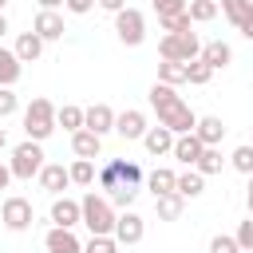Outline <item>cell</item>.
I'll return each instance as SVG.
<instances>
[{
  "mask_svg": "<svg viewBox=\"0 0 253 253\" xmlns=\"http://www.w3.org/2000/svg\"><path fill=\"white\" fill-rule=\"evenodd\" d=\"M150 107L158 111V126H166L174 138L178 134H190L194 126H198V115L182 103V95H174V87H166V83H154L150 87Z\"/></svg>",
  "mask_w": 253,
  "mask_h": 253,
  "instance_id": "6da1fadb",
  "label": "cell"
},
{
  "mask_svg": "<svg viewBox=\"0 0 253 253\" xmlns=\"http://www.w3.org/2000/svg\"><path fill=\"white\" fill-rule=\"evenodd\" d=\"M79 210H83V225L91 229V237H111V229H115V206L103 198V194H87L83 202H79Z\"/></svg>",
  "mask_w": 253,
  "mask_h": 253,
  "instance_id": "7a4b0ae2",
  "label": "cell"
},
{
  "mask_svg": "<svg viewBox=\"0 0 253 253\" xmlns=\"http://www.w3.org/2000/svg\"><path fill=\"white\" fill-rule=\"evenodd\" d=\"M24 130H28L32 142H43L55 130V103L51 99H32L24 107Z\"/></svg>",
  "mask_w": 253,
  "mask_h": 253,
  "instance_id": "3957f363",
  "label": "cell"
},
{
  "mask_svg": "<svg viewBox=\"0 0 253 253\" xmlns=\"http://www.w3.org/2000/svg\"><path fill=\"white\" fill-rule=\"evenodd\" d=\"M99 186L107 190V198L115 194V190H123V186H138L142 182V170H138V162H126V158H111L99 174Z\"/></svg>",
  "mask_w": 253,
  "mask_h": 253,
  "instance_id": "277c9868",
  "label": "cell"
},
{
  "mask_svg": "<svg viewBox=\"0 0 253 253\" xmlns=\"http://www.w3.org/2000/svg\"><path fill=\"white\" fill-rule=\"evenodd\" d=\"M158 55L170 59V63H194L202 55V43L194 32H178V36H162L158 40Z\"/></svg>",
  "mask_w": 253,
  "mask_h": 253,
  "instance_id": "5b68a950",
  "label": "cell"
},
{
  "mask_svg": "<svg viewBox=\"0 0 253 253\" xmlns=\"http://www.w3.org/2000/svg\"><path fill=\"white\" fill-rule=\"evenodd\" d=\"M8 170H12V178H24V182H32L40 170H43V146L40 142H20L16 150H12V158H8Z\"/></svg>",
  "mask_w": 253,
  "mask_h": 253,
  "instance_id": "8992f818",
  "label": "cell"
},
{
  "mask_svg": "<svg viewBox=\"0 0 253 253\" xmlns=\"http://www.w3.org/2000/svg\"><path fill=\"white\" fill-rule=\"evenodd\" d=\"M115 32L126 47H138L146 40V16L138 8H123V12H115Z\"/></svg>",
  "mask_w": 253,
  "mask_h": 253,
  "instance_id": "52a82bcc",
  "label": "cell"
},
{
  "mask_svg": "<svg viewBox=\"0 0 253 253\" xmlns=\"http://www.w3.org/2000/svg\"><path fill=\"white\" fill-rule=\"evenodd\" d=\"M0 221L12 229V233H24V229H32V202L28 198H4V206H0Z\"/></svg>",
  "mask_w": 253,
  "mask_h": 253,
  "instance_id": "ba28073f",
  "label": "cell"
},
{
  "mask_svg": "<svg viewBox=\"0 0 253 253\" xmlns=\"http://www.w3.org/2000/svg\"><path fill=\"white\" fill-rule=\"evenodd\" d=\"M142 233H146V221H142L134 210H126V213H119V217H115L111 237H115L119 245H138V241H142Z\"/></svg>",
  "mask_w": 253,
  "mask_h": 253,
  "instance_id": "9c48e42d",
  "label": "cell"
},
{
  "mask_svg": "<svg viewBox=\"0 0 253 253\" xmlns=\"http://www.w3.org/2000/svg\"><path fill=\"white\" fill-rule=\"evenodd\" d=\"M221 12L245 40H253V0H221Z\"/></svg>",
  "mask_w": 253,
  "mask_h": 253,
  "instance_id": "30bf717a",
  "label": "cell"
},
{
  "mask_svg": "<svg viewBox=\"0 0 253 253\" xmlns=\"http://www.w3.org/2000/svg\"><path fill=\"white\" fill-rule=\"evenodd\" d=\"M83 130H91V134H107V130H115V111L107 107V103H95V107H87L83 111Z\"/></svg>",
  "mask_w": 253,
  "mask_h": 253,
  "instance_id": "8fae6325",
  "label": "cell"
},
{
  "mask_svg": "<svg viewBox=\"0 0 253 253\" xmlns=\"http://www.w3.org/2000/svg\"><path fill=\"white\" fill-rule=\"evenodd\" d=\"M43 249H47V253H83V241H79L71 229L51 225V229L43 233Z\"/></svg>",
  "mask_w": 253,
  "mask_h": 253,
  "instance_id": "7c38bea8",
  "label": "cell"
},
{
  "mask_svg": "<svg viewBox=\"0 0 253 253\" xmlns=\"http://www.w3.org/2000/svg\"><path fill=\"white\" fill-rule=\"evenodd\" d=\"M36 178H40V186H43L47 194H55V198L71 186V174H67V166H59V162H43V170H40Z\"/></svg>",
  "mask_w": 253,
  "mask_h": 253,
  "instance_id": "4fadbf2b",
  "label": "cell"
},
{
  "mask_svg": "<svg viewBox=\"0 0 253 253\" xmlns=\"http://www.w3.org/2000/svg\"><path fill=\"white\" fill-rule=\"evenodd\" d=\"M51 221H55L59 229H75V225L83 221L79 202H75V198H55V202H51Z\"/></svg>",
  "mask_w": 253,
  "mask_h": 253,
  "instance_id": "5bb4252c",
  "label": "cell"
},
{
  "mask_svg": "<svg viewBox=\"0 0 253 253\" xmlns=\"http://www.w3.org/2000/svg\"><path fill=\"white\" fill-rule=\"evenodd\" d=\"M32 32L47 43V40H63V32H67V28H63V16H59V12H40V16H36V24H32Z\"/></svg>",
  "mask_w": 253,
  "mask_h": 253,
  "instance_id": "9a60e30c",
  "label": "cell"
},
{
  "mask_svg": "<svg viewBox=\"0 0 253 253\" xmlns=\"http://www.w3.org/2000/svg\"><path fill=\"white\" fill-rule=\"evenodd\" d=\"M115 130L123 138H142L150 126H146V115L142 111H123V115H115Z\"/></svg>",
  "mask_w": 253,
  "mask_h": 253,
  "instance_id": "2e32d148",
  "label": "cell"
},
{
  "mask_svg": "<svg viewBox=\"0 0 253 253\" xmlns=\"http://www.w3.org/2000/svg\"><path fill=\"white\" fill-rule=\"evenodd\" d=\"M202 63H210L213 71H221V67H229L233 63V47L229 43H221V40H213V43H202V55H198Z\"/></svg>",
  "mask_w": 253,
  "mask_h": 253,
  "instance_id": "e0dca14e",
  "label": "cell"
},
{
  "mask_svg": "<svg viewBox=\"0 0 253 253\" xmlns=\"http://www.w3.org/2000/svg\"><path fill=\"white\" fill-rule=\"evenodd\" d=\"M194 134H198V142H202V146H217V142L225 138V123H221L217 115H206V119H198Z\"/></svg>",
  "mask_w": 253,
  "mask_h": 253,
  "instance_id": "ac0fdd59",
  "label": "cell"
},
{
  "mask_svg": "<svg viewBox=\"0 0 253 253\" xmlns=\"http://www.w3.org/2000/svg\"><path fill=\"white\" fill-rule=\"evenodd\" d=\"M71 150H75V158H99V150H103V138L99 134H91V130H75L71 134Z\"/></svg>",
  "mask_w": 253,
  "mask_h": 253,
  "instance_id": "d6986e66",
  "label": "cell"
},
{
  "mask_svg": "<svg viewBox=\"0 0 253 253\" xmlns=\"http://www.w3.org/2000/svg\"><path fill=\"white\" fill-rule=\"evenodd\" d=\"M202 150H206V146H202V142H198V134L190 130V134H178V138H174V150H170V154H174L178 162H186V166H194Z\"/></svg>",
  "mask_w": 253,
  "mask_h": 253,
  "instance_id": "ffe728a7",
  "label": "cell"
},
{
  "mask_svg": "<svg viewBox=\"0 0 253 253\" xmlns=\"http://www.w3.org/2000/svg\"><path fill=\"white\" fill-rule=\"evenodd\" d=\"M12 51H16V59H20V63H36V59L43 55V40H40L36 32H24V36L16 40V47H12Z\"/></svg>",
  "mask_w": 253,
  "mask_h": 253,
  "instance_id": "44dd1931",
  "label": "cell"
},
{
  "mask_svg": "<svg viewBox=\"0 0 253 253\" xmlns=\"http://www.w3.org/2000/svg\"><path fill=\"white\" fill-rule=\"evenodd\" d=\"M142 146H146L154 158H158V154H170V150H174V134H170L166 126H150V130L142 134Z\"/></svg>",
  "mask_w": 253,
  "mask_h": 253,
  "instance_id": "7402d4cb",
  "label": "cell"
},
{
  "mask_svg": "<svg viewBox=\"0 0 253 253\" xmlns=\"http://www.w3.org/2000/svg\"><path fill=\"white\" fill-rule=\"evenodd\" d=\"M154 210H158L162 221H178L182 210H186V198H182V194H158V198H154Z\"/></svg>",
  "mask_w": 253,
  "mask_h": 253,
  "instance_id": "603a6c76",
  "label": "cell"
},
{
  "mask_svg": "<svg viewBox=\"0 0 253 253\" xmlns=\"http://www.w3.org/2000/svg\"><path fill=\"white\" fill-rule=\"evenodd\" d=\"M20 75H24V63L16 59V51L0 47V87H12V83H16Z\"/></svg>",
  "mask_w": 253,
  "mask_h": 253,
  "instance_id": "cb8c5ba5",
  "label": "cell"
},
{
  "mask_svg": "<svg viewBox=\"0 0 253 253\" xmlns=\"http://www.w3.org/2000/svg\"><path fill=\"white\" fill-rule=\"evenodd\" d=\"M206 190V178L198 174V170H186V174H178V182H174V194H182V198H198Z\"/></svg>",
  "mask_w": 253,
  "mask_h": 253,
  "instance_id": "d4e9b609",
  "label": "cell"
},
{
  "mask_svg": "<svg viewBox=\"0 0 253 253\" xmlns=\"http://www.w3.org/2000/svg\"><path fill=\"white\" fill-rule=\"evenodd\" d=\"M186 16H190V24H210L217 16V0H190Z\"/></svg>",
  "mask_w": 253,
  "mask_h": 253,
  "instance_id": "484cf974",
  "label": "cell"
},
{
  "mask_svg": "<svg viewBox=\"0 0 253 253\" xmlns=\"http://www.w3.org/2000/svg\"><path fill=\"white\" fill-rule=\"evenodd\" d=\"M55 126H63V130H83V107H55Z\"/></svg>",
  "mask_w": 253,
  "mask_h": 253,
  "instance_id": "4316f807",
  "label": "cell"
},
{
  "mask_svg": "<svg viewBox=\"0 0 253 253\" xmlns=\"http://www.w3.org/2000/svg\"><path fill=\"white\" fill-rule=\"evenodd\" d=\"M194 170H198L202 178H210V174H221V150H217V146H206V150L198 154Z\"/></svg>",
  "mask_w": 253,
  "mask_h": 253,
  "instance_id": "83f0119b",
  "label": "cell"
},
{
  "mask_svg": "<svg viewBox=\"0 0 253 253\" xmlns=\"http://www.w3.org/2000/svg\"><path fill=\"white\" fill-rule=\"evenodd\" d=\"M67 174H71L75 186H95V162H91V158H75V162L67 166Z\"/></svg>",
  "mask_w": 253,
  "mask_h": 253,
  "instance_id": "f1b7e54d",
  "label": "cell"
},
{
  "mask_svg": "<svg viewBox=\"0 0 253 253\" xmlns=\"http://www.w3.org/2000/svg\"><path fill=\"white\" fill-rule=\"evenodd\" d=\"M158 83H166V87L186 83V63H170V59H162V63H158Z\"/></svg>",
  "mask_w": 253,
  "mask_h": 253,
  "instance_id": "f546056e",
  "label": "cell"
},
{
  "mask_svg": "<svg viewBox=\"0 0 253 253\" xmlns=\"http://www.w3.org/2000/svg\"><path fill=\"white\" fill-rule=\"evenodd\" d=\"M174 182H178V174L166 170V166H158V170L150 174V190H154V198H158V194H174Z\"/></svg>",
  "mask_w": 253,
  "mask_h": 253,
  "instance_id": "4dcf8cb0",
  "label": "cell"
},
{
  "mask_svg": "<svg viewBox=\"0 0 253 253\" xmlns=\"http://www.w3.org/2000/svg\"><path fill=\"white\" fill-rule=\"evenodd\" d=\"M158 28H162L166 36H178V32H194V24H190V16H186V12H178V16H162V20H158Z\"/></svg>",
  "mask_w": 253,
  "mask_h": 253,
  "instance_id": "1f68e13d",
  "label": "cell"
},
{
  "mask_svg": "<svg viewBox=\"0 0 253 253\" xmlns=\"http://www.w3.org/2000/svg\"><path fill=\"white\" fill-rule=\"evenodd\" d=\"M210 75H213V67H210V63H202V59H194V63H186V83H194V87H202V83H210Z\"/></svg>",
  "mask_w": 253,
  "mask_h": 253,
  "instance_id": "d6a6232c",
  "label": "cell"
},
{
  "mask_svg": "<svg viewBox=\"0 0 253 253\" xmlns=\"http://www.w3.org/2000/svg\"><path fill=\"white\" fill-rule=\"evenodd\" d=\"M229 162H233L237 174H253V146H237V150L229 154Z\"/></svg>",
  "mask_w": 253,
  "mask_h": 253,
  "instance_id": "836d02e7",
  "label": "cell"
},
{
  "mask_svg": "<svg viewBox=\"0 0 253 253\" xmlns=\"http://www.w3.org/2000/svg\"><path fill=\"white\" fill-rule=\"evenodd\" d=\"M233 241H237V249H241V253H253V217H245V221L237 225Z\"/></svg>",
  "mask_w": 253,
  "mask_h": 253,
  "instance_id": "e575fe53",
  "label": "cell"
},
{
  "mask_svg": "<svg viewBox=\"0 0 253 253\" xmlns=\"http://www.w3.org/2000/svg\"><path fill=\"white\" fill-rule=\"evenodd\" d=\"M83 253H119V241L115 237H91L83 245Z\"/></svg>",
  "mask_w": 253,
  "mask_h": 253,
  "instance_id": "d590c367",
  "label": "cell"
},
{
  "mask_svg": "<svg viewBox=\"0 0 253 253\" xmlns=\"http://www.w3.org/2000/svg\"><path fill=\"white\" fill-rule=\"evenodd\" d=\"M16 107H20V99H16V91H12V87H0V119H8V115H16Z\"/></svg>",
  "mask_w": 253,
  "mask_h": 253,
  "instance_id": "8d00e7d4",
  "label": "cell"
},
{
  "mask_svg": "<svg viewBox=\"0 0 253 253\" xmlns=\"http://www.w3.org/2000/svg\"><path fill=\"white\" fill-rule=\"evenodd\" d=\"M186 4H190V0H154V12H158V20H162V16H178V12H186Z\"/></svg>",
  "mask_w": 253,
  "mask_h": 253,
  "instance_id": "74e56055",
  "label": "cell"
},
{
  "mask_svg": "<svg viewBox=\"0 0 253 253\" xmlns=\"http://www.w3.org/2000/svg\"><path fill=\"white\" fill-rule=\"evenodd\" d=\"M134 198H138V186H123V190H115L107 202H111V206H130Z\"/></svg>",
  "mask_w": 253,
  "mask_h": 253,
  "instance_id": "f35d334b",
  "label": "cell"
},
{
  "mask_svg": "<svg viewBox=\"0 0 253 253\" xmlns=\"http://www.w3.org/2000/svg\"><path fill=\"white\" fill-rule=\"evenodd\" d=\"M210 253H241V249H237V241H233V237H225V233H217V237L210 241Z\"/></svg>",
  "mask_w": 253,
  "mask_h": 253,
  "instance_id": "ab89813d",
  "label": "cell"
},
{
  "mask_svg": "<svg viewBox=\"0 0 253 253\" xmlns=\"http://www.w3.org/2000/svg\"><path fill=\"white\" fill-rule=\"evenodd\" d=\"M63 8H67V12H75V16H87V12L95 8V0H63Z\"/></svg>",
  "mask_w": 253,
  "mask_h": 253,
  "instance_id": "60d3db41",
  "label": "cell"
},
{
  "mask_svg": "<svg viewBox=\"0 0 253 253\" xmlns=\"http://www.w3.org/2000/svg\"><path fill=\"white\" fill-rule=\"evenodd\" d=\"M99 8H107V12H123L126 8V0H95Z\"/></svg>",
  "mask_w": 253,
  "mask_h": 253,
  "instance_id": "b9f144b4",
  "label": "cell"
},
{
  "mask_svg": "<svg viewBox=\"0 0 253 253\" xmlns=\"http://www.w3.org/2000/svg\"><path fill=\"white\" fill-rule=\"evenodd\" d=\"M8 182H12V170H8V162H0V190H8Z\"/></svg>",
  "mask_w": 253,
  "mask_h": 253,
  "instance_id": "7bdbcfd3",
  "label": "cell"
},
{
  "mask_svg": "<svg viewBox=\"0 0 253 253\" xmlns=\"http://www.w3.org/2000/svg\"><path fill=\"white\" fill-rule=\"evenodd\" d=\"M59 4H63V0H40V12H55Z\"/></svg>",
  "mask_w": 253,
  "mask_h": 253,
  "instance_id": "ee69618b",
  "label": "cell"
},
{
  "mask_svg": "<svg viewBox=\"0 0 253 253\" xmlns=\"http://www.w3.org/2000/svg\"><path fill=\"white\" fill-rule=\"evenodd\" d=\"M245 202H249V217H253V174H249V194H245Z\"/></svg>",
  "mask_w": 253,
  "mask_h": 253,
  "instance_id": "f6af8a7d",
  "label": "cell"
},
{
  "mask_svg": "<svg viewBox=\"0 0 253 253\" xmlns=\"http://www.w3.org/2000/svg\"><path fill=\"white\" fill-rule=\"evenodd\" d=\"M8 36V20H4V12H0V40Z\"/></svg>",
  "mask_w": 253,
  "mask_h": 253,
  "instance_id": "bcb514c9",
  "label": "cell"
},
{
  "mask_svg": "<svg viewBox=\"0 0 253 253\" xmlns=\"http://www.w3.org/2000/svg\"><path fill=\"white\" fill-rule=\"evenodd\" d=\"M4 146H8V134H4V126H0V150H4Z\"/></svg>",
  "mask_w": 253,
  "mask_h": 253,
  "instance_id": "7dc6e473",
  "label": "cell"
},
{
  "mask_svg": "<svg viewBox=\"0 0 253 253\" xmlns=\"http://www.w3.org/2000/svg\"><path fill=\"white\" fill-rule=\"evenodd\" d=\"M4 4H8V0H0V12H4Z\"/></svg>",
  "mask_w": 253,
  "mask_h": 253,
  "instance_id": "c3c4849f",
  "label": "cell"
}]
</instances>
